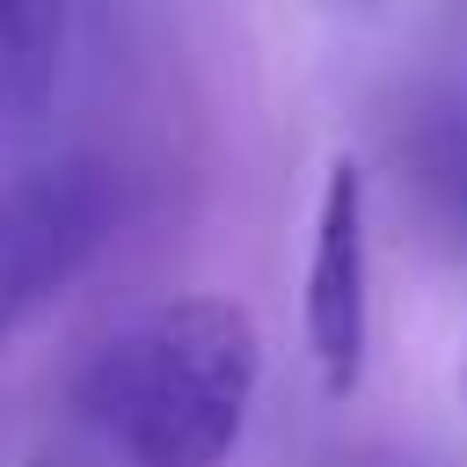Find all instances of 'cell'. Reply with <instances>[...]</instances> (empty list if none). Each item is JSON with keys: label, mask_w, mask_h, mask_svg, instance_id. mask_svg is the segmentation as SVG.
<instances>
[{"label": "cell", "mask_w": 467, "mask_h": 467, "mask_svg": "<svg viewBox=\"0 0 467 467\" xmlns=\"http://www.w3.org/2000/svg\"><path fill=\"white\" fill-rule=\"evenodd\" d=\"M263 387V336L241 299L182 292L117 328L80 372V416L124 467H226Z\"/></svg>", "instance_id": "1"}, {"label": "cell", "mask_w": 467, "mask_h": 467, "mask_svg": "<svg viewBox=\"0 0 467 467\" xmlns=\"http://www.w3.org/2000/svg\"><path fill=\"white\" fill-rule=\"evenodd\" d=\"M117 212V175L88 153L36 161L0 182V343L102 255Z\"/></svg>", "instance_id": "2"}, {"label": "cell", "mask_w": 467, "mask_h": 467, "mask_svg": "<svg viewBox=\"0 0 467 467\" xmlns=\"http://www.w3.org/2000/svg\"><path fill=\"white\" fill-rule=\"evenodd\" d=\"M306 358L328 401H350L372 358V212H365V168L350 153L328 161L314 241H306V292H299Z\"/></svg>", "instance_id": "3"}, {"label": "cell", "mask_w": 467, "mask_h": 467, "mask_svg": "<svg viewBox=\"0 0 467 467\" xmlns=\"http://www.w3.org/2000/svg\"><path fill=\"white\" fill-rule=\"evenodd\" d=\"M66 66V0H0V117L36 124Z\"/></svg>", "instance_id": "4"}, {"label": "cell", "mask_w": 467, "mask_h": 467, "mask_svg": "<svg viewBox=\"0 0 467 467\" xmlns=\"http://www.w3.org/2000/svg\"><path fill=\"white\" fill-rule=\"evenodd\" d=\"M416 182L431 190V204L467 226V109H438L416 139Z\"/></svg>", "instance_id": "5"}, {"label": "cell", "mask_w": 467, "mask_h": 467, "mask_svg": "<svg viewBox=\"0 0 467 467\" xmlns=\"http://www.w3.org/2000/svg\"><path fill=\"white\" fill-rule=\"evenodd\" d=\"M460 401H467V358H460Z\"/></svg>", "instance_id": "6"}, {"label": "cell", "mask_w": 467, "mask_h": 467, "mask_svg": "<svg viewBox=\"0 0 467 467\" xmlns=\"http://www.w3.org/2000/svg\"><path fill=\"white\" fill-rule=\"evenodd\" d=\"M365 467H394V460H365Z\"/></svg>", "instance_id": "7"}, {"label": "cell", "mask_w": 467, "mask_h": 467, "mask_svg": "<svg viewBox=\"0 0 467 467\" xmlns=\"http://www.w3.org/2000/svg\"><path fill=\"white\" fill-rule=\"evenodd\" d=\"M350 7H372V0H350Z\"/></svg>", "instance_id": "8"}]
</instances>
